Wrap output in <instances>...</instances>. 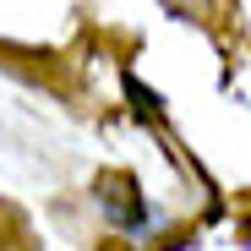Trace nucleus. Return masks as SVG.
<instances>
[{"label": "nucleus", "mask_w": 251, "mask_h": 251, "mask_svg": "<svg viewBox=\"0 0 251 251\" xmlns=\"http://www.w3.org/2000/svg\"><path fill=\"white\" fill-rule=\"evenodd\" d=\"M99 207L120 224V229H137L142 224V197L131 175H99Z\"/></svg>", "instance_id": "obj_1"}]
</instances>
